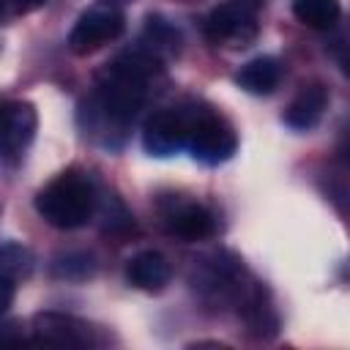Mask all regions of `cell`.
Returning <instances> with one entry per match:
<instances>
[{
	"label": "cell",
	"instance_id": "2",
	"mask_svg": "<svg viewBox=\"0 0 350 350\" xmlns=\"http://www.w3.org/2000/svg\"><path fill=\"white\" fill-rule=\"evenodd\" d=\"M96 208H98L96 183L79 170H66L55 175L36 194L38 216L57 230H77L88 224L96 216Z\"/></svg>",
	"mask_w": 350,
	"mask_h": 350
},
{
	"label": "cell",
	"instance_id": "17",
	"mask_svg": "<svg viewBox=\"0 0 350 350\" xmlns=\"http://www.w3.org/2000/svg\"><path fill=\"white\" fill-rule=\"evenodd\" d=\"M93 268H96V265H93V257L85 254V252L60 254V257L55 260V265H52L55 276H60V279H85V276L93 273Z\"/></svg>",
	"mask_w": 350,
	"mask_h": 350
},
{
	"label": "cell",
	"instance_id": "15",
	"mask_svg": "<svg viewBox=\"0 0 350 350\" xmlns=\"http://www.w3.org/2000/svg\"><path fill=\"white\" fill-rule=\"evenodd\" d=\"M293 14L312 30H331L342 16L339 0H293Z\"/></svg>",
	"mask_w": 350,
	"mask_h": 350
},
{
	"label": "cell",
	"instance_id": "7",
	"mask_svg": "<svg viewBox=\"0 0 350 350\" xmlns=\"http://www.w3.org/2000/svg\"><path fill=\"white\" fill-rule=\"evenodd\" d=\"M38 115L30 101L0 98V161H19L36 137Z\"/></svg>",
	"mask_w": 350,
	"mask_h": 350
},
{
	"label": "cell",
	"instance_id": "10",
	"mask_svg": "<svg viewBox=\"0 0 350 350\" xmlns=\"http://www.w3.org/2000/svg\"><path fill=\"white\" fill-rule=\"evenodd\" d=\"M142 145L150 156L167 159L186 145V112L183 109H159L142 126Z\"/></svg>",
	"mask_w": 350,
	"mask_h": 350
},
{
	"label": "cell",
	"instance_id": "11",
	"mask_svg": "<svg viewBox=\"0 0 350 350\" xmlns=\"http://www.w3.org/2000/svg\"><path fill=\"white\" fill-rule=\"evenodd\" d=\"M235 309H238V314H241V320H243V325H246V331L252 336H257V339L276 336V331H279V314H276V309H273V304L268 298V290L257 279L241 295V301L235 304Z\"/></svg>",
	"mask_w": 350,
	"mask_h": 350
},
{
	"label": "cell",
	"instance_id": "9",
	"mask_svg": "<svg viewBox=\"0 0 350 350\" xmlns=\"http://www.w3.org/2000/svg\"><path fill=\"white\" fill-rule=\"evenodd\" d=\"M33 339L49 347H96L101 342L93 325L63 312H38L33 317Z\"/></svg>",
	"mask_w": 350,
	"mask_h": 350
},
{
	"label": "cell",
	"instance_id": "8",
	"mask_svg": "<svg viewBox=\"0 0 350 350\" xmlns=\"http://www.w3.org/2000/svg\"><path fill=\"white\" fill-rule=\"evenodd\" d=\"M159 219L161 227L183 241H205L211 235H216L219 224L211 208H205L202 202L194 200H180V197H170L159 205Z\"/></svg>",
	"mask_w": 350,
	"mask_h": 350
},
{
	"label": "cell",
	"instance_id": "22",
	"mask_svg": "<svg viewBox=\"0 0 350 350\" xmlns=\"http://www.w3.org/2000/svg\"><path fill=\"white\" fill-rule=\"evenodd\" d=\"M3 8H5V0H0V14H3Z\"/></svg>",
	"mask_w": 350,
	"mask_h": 350
},
{
	"label": "cell",
	"instance_id": "1",
	"mask_svg": "<svg viewBox=\"0 0 350 350\" xmlns=\"http://www.w3.org/2000/svg\"><path fill=\"white\" fill-rule=\"evenodd\" d=\"M161 68V60L142 46H134L107 63L93 93L79 107V126L88 139L107 150L123 148L129 129L148 98L150 77Z\"/></svg>",
	"mask_w": 350,
	"mask_h": 350
},
{
	"label": "cell",
	"instance_id": "6",
	"mask_svg": "<svg viewBox=\"0 0 350 350\" xmlns=\"http://www.w3.org/2000/svg\"><path fill=\"white\" fill-rule=\"evenodd\" d=\"M126 27V16L115 5H93L79 14L68 33V49L74 55H93L104 44L115 41Z\"/></svg>",
	"mask_w": 350,
	"mask_h": 350
},
{
	"label": "cell",
	"instance_id": "19",
	"mask_svg": "<svg viewBox=\"0 0 350 350\" xmlns=\"http://www.w3.org/2000/svg\"><path fill=\"white\" fill-rule=\"evenodd\" d=\"M11 8H14V14H33V11H38L46 0H5Z\"/></svg>",
	"mask_w": 350,
	"mask_h": 350
},
{
	"label": "cell",
	"instance_id": "18",
	"mask_svg": "<svg viewBox=\"0 0 350 350\" xmlns=\"http://www.w3.org/2000/svg\"><path fill=\"white\" fill-rule=\"evenodd\" d=\"M11 304H14V279H8L5 273H0V317L8 312Z\"/></svg>",
	"mask_w": 350,
	"mask_h": 350
},
{
	"label": "cell",
	"instance_id": "20",
	"mask_svg": "<svg viewBox=\"0 0 350 350\" xmlns=\"http://www.w3.org/2000/svg\"><path fill=\"white\" fill-rule=\"evenodd\" d=\"M235 5H243V8H249V11H254V8H260L265 0H232Z\"/></svg>",
	"mask_w": 350,
	"mask_h": 350
},
{
	"label": "cell",
	"instance_id": "16",
	"mask_svg": "<svg viewBox=\"0 0 350 350\" xmlns=\"http://www.w3.org/2000/svg\"><path fill=\"white\" fill-rule=\"evenodd\" d=\"M33 268V260H30V252L16 246V243H5L0 246V273H5L8 279H19V276H27Z\"/></svg>",
	"mask_w": 350,
	"mask_h": 350
},
{
	"label": "cell",
	"instance_id": "3",
	"mask_svg": "<svg viewBox=\"0 0 350 350\" xmlns=\"http://www.w3.org/2000/svg\"><path fill=\"white\" fill-rule=\"evenodd\" d=\"M252 282L254 279L246 273L243 262L227 249L202 254L191 265V284L211 304L235 306Z\"/></svg>",
	"mask_w": 350,
	"mask_h": 350
},
{
	"label": "cell",
	"instance_id": "13",
	"mask_svg": "<svg viewBox=\"0 0 350 350\" xmlns=\"http://www.w3.org/2000/svg\"><path fill=\"white\" fill-rule=\"evenodd\" d=\"M172 276V268H170V260L156 252V249H145V252H137L134 257H129L126 262V279L137 287V290H145V293H161L167 287Z\"/></svg>",
	"mask_w": 350,
	"mask_h": 350
},
{
	"label": "cell",
	"instance_id": "21",
	"mask_svg": "<svg viewBox=\"0 0 350 350\" xmlns=\"http://www.w3.org/2000/svg\"><path fill=\"white\" fill-rule=\"evenodd\" d=\"M123 3H131V0H101V5H123Z\"/></svg>",
	"mask_w": 350,
	"mask_h": 350
},
{
	"label": "cell",
	"instance_id": "4",
	"mask_svg": "<svg viewBox=\"0 0 350 350\" xmlns=\"http://www.w3.org/2000/svg\"><path fill=\"white\" fill-rule=\"evenodd\" d=\"M200 164L216 167L232 159L238 148V137L232 126L208 107H194L186 112V145H183Z\"/></svg>",
	"mask_w": 350,
	"mask_h": 350
},
{
	"label": "cell",
	"instance_id": "5",
	"mask_svg": "<svg viewBox=\"0 0 350 350\" xmlns=\"http://www.w3.org/2000/svg\"><path fill=\"white\" fill-rule=\"evenodd\" d=\"M202 30H205V38L221 49H246L249 44H254V38L260 33L254 11L235 5V3L216 5L205 16Z\"/></svg>",
	"mask_w": 350,
	"mask_h": 350
},
{
	"label": "cell",
	"instance_id": "14",
	"mask_svg": "<svg viewBox=\"0 0 350 350\" xmlns=\"http://www.w3.org/2000/svg\"><path fill=\"white\" fill-rule=\"evenodd\" d=\"M282 82V63L271 55L252 57L235 74V85L252 96H271Z\"/></svg>",
	"mask_w": 350,
	"mask_h": 350
},
{
	"label": "cell",
	"instance_id": "12",
	"mask_svg": "<svg viewBox=\"0 0 350 350\" xmlns=\"http://www.w3.org/2000/svg\"><path fill=\"white\" fill-rule=\"evenodd\" d=\"M325 107H328V90H325V85L306 82V85H301V90L287 104L282 120L290 129H295V131H309V129H314L320 123Z\"/></svg>",
	"mask_w": 350,
	"mask_h": 350
}]
</instances>
